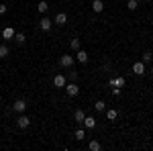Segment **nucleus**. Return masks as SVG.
<instances>
[{
  "label": "nucleus",
  "mask_w": 153,
  "mask_h": 151,
  "mask_svg": "<svg viewBox=\"0 0 153 151\" xmlns=\"http://www.w3.org/2000/svg\"><path fill=\"white\" fill-rule=\"evenodd\" d=\"M65 92H68V96H78L80 94V86L76 84V82H70V84H65Z\"/></svg>",
  "instance_id": "f257e3e1"
},
{
  "label": "nucleus",
  "mask_w": 153,
  "mask_h": 151,
  "mask_svg": "<svg viewBox=\"0 0 153 151\" xmlns=\"http://www.w3.org/2000/svg\"><path fill=\"white\" fill-rule=\"evenodd\" d=\"M16 125H19V129H27L29 125H31V118L25 116V115H21L19 118H16Z\"/></svg>",
  "instance_id": "f03ea898"
},
{
  "label": "nucleus",
  "mask_w": 153,
  "mask_h": 151,
  "mask_svg": "<svg viewBox=\"0 0 153 151\" xmlns=\"http://www.w3.org/2000/svg\"><path fill=\"white\" fill-rule=\"evenodd\" d=\"M133 74H135V76H143V74H145V63H143V61L133 63Z\"/></svg>",
  "instance_id": "7ed1b4c3"
},
{
  "label": "nucleus",
  "mask_w": 153,
  "mask_h": 151,
  "mask_svg": "<svg viewBox=\"0 0 153 151\" xmlns=\"http://www.w3.org/2000/svg\"><path fill=\"white\" fill-rule=\"evenodd\" d=\"M59 63H61L63 68H71V65H74V57H71V55H61V57H59Z\"/></svg>",
  "instance_id": "20e7f679"
},
{
  "label": "nucleus",
  "mask_w": 153,
  "mask_h": 151,
  "mask_svg": "<svg viewBox=\"0 0 153 151\" xmlns=\"http://www.w3.org/2000/svg\"><path fill=\"white\" fill-rule=\"evenodd\" d=\"M76 61H80V63H86V61H88V53H86L84 49H78V51H76Z\"/></svg>",
  "instance_id": "39448f33"
},
{
  "label": "nucleus",
  "mask_w": 153,
  "mask_h": 151,
  "mask_svg": "<svg viewBox=\"0 0 153 151\" xmlns=\"http://www.w3.org/2000/svg\"><path fill=\"white\" fill-rule=\"evenodd\" d=\"M110 86H112V88H123V86H125V78H120V76H118V78H112V80H110Z\"/></svg>",
  "instance_id": "423d86ee"
},
{
  "label": "nucleus",
  "mask_w": 153,
  "mask_h": 151,
  "mask_svg": "<svg viewBox=\"0 0 153 151\" xmlns=\"http://www.w3.org/2000/svg\"><path fill=\"white\" fill-rule=\"evenodd\" d=\"M84 127L86 129H94L96 127V118L94 116H86V118H84Z\"/></svg>",
  "instance_id": "0eeeda50"
},
{
  "label": "nucleus",
  "mask_w": 153,
  "mask_h": 151,
  "mask_svg": "<svg viewBox=\"0 0 153 151\" xmlns=\"http://www.w3.org/2000/svg\"><path fill=\"white\" fill-rule=\"evenodd\" d=\"M92 10L94 12H102L104 10V2H102V0H94V2H92Z\"/></svg>",
  "instance_id": "6e6552de"
},
{
  "label": "nucleus",
  "mask_w": 153,
  "mask_h": 151,
  "mask_svg": "<svg viewBox=\"0 0 153 151\" xmlns=\"http://www.w3.org/2000/svg\"><path fill=\"white\" fill-rule=\"evenodd\" d=\"M68 23V14L65 12H57V16H55V25H65Z\"/></svg>",
  "instance_id": "1a4fd4ad"
},
{
  "label": "nucleus",
  "mask_w": 153,
  "mask_h": 151,
  "mask_svg": "<svg viewBox=\"0 0 153 151\" xmlns=\"http://www.w3.org/2000/svg\"><path fill=\"white\" fill-rule=\"evenodd\" d=\"M53 84H55L57 88H63V86H65V76H61V74L55 76V78H53Z\"/></svg>",
  "instance_id": "9d476101"
},
{
  "label": "nucleus",
  "mask_w": 153,
  "mask_h": 151,
  "mask_svg": "<svg viewBox=\"0 0 153 151\" xmlns=\"http://www.w3.org/2000/svg\"><path fill=\"white\" fill-rule=\"evenodd\" d=\"M12 108H14L16 112H23L25 108H27V102H25V100H16V102L12 104Z\"/></svg>",
  "instance_id": "9b49d317"
},
{
  "label": "nucleus",
  "mask_w": 153,
  "mask_h": 151,
  "mask_svg": "<svg viewBox=\"0 0 153 151\" xmlns=\"http://www.w3.org/2000/svg\"><path fill=\"white\" fill-rule=\"evenodd\" d=\"M84 118H86V112H84V110H76V112H74V121H76V123H80V125H82Z\"/></svg>",
  "instance_id": "f8f14e48"
},
{
  "label": "nucleus",
  "mask_w": 153,
  "mask_h": 151,
  "mask_svg": "<svg viewBox=\"0 0 153 151\" xmlns=\"http://www.w3.org/2000/svg\"><path fill=\"white\" fill-rule=\"evenodd\" d=\"M51 21H49V19H41V21H39V27H41V31H49V29H51Z\"/></svg>",
  "instance_id": "ddd939ff"
},
{
  "label": "nucleus",
  "mask_w": 153,
  "mask_h": 151,
  "mask_svg": "<svg viewBox=\"0 0 153 151\" xmlns=\"http://www.w3.org/2000/svg\"><path fill=\"white\" fill-rule=\"evenodd\" d=\"M2 37H4V39H12V37H14V29H12V27H6V29L2 31Z\"/></svg>",
  "instance_id": "4468645a"
},
{
  "label": "nucleus",
  "mask_w": 153,
  "mask_h": 151,
  "mask_svg": "<svg viewBox=\"0 0 153 151\" xmlns=\"http://www.w3.org/2000/svg\"><path fill=\"white\" fill-rule=\"evenodd\" d=\"M12 39H14V41H16L19 45H23L25 41H27V37H25V33H14V37H12Z\"/></svg>",
  "instance_id": "2eb2a0df"
},
{
  "label": "nucleus",
  "mask_w": 153,
  "mask_h": 151,
  "mask_svg": "<svg viewBox=\"0 0 153 151\" xmlns=\"http://www.w3.org/2000/svg\"><path fill=\"white\" fill-rule=\"evenodd\" d=\"M37 10H39V12H47L49 10V4L45 2V0H41V2L37 4Z\"/></svg>",
  "instance_id": "dca6fc26"
},
{
  "label": "nucleus",
  "mask_w": 153,
  "mask_h": 151,
  "mask_svg": "<svg viewBox=\"0 0 153 151\" xmlns=\"http://www.w3.org/2000/svg\"><path fill=\"white\" fill-rule=\"evenodd\" d=\"M151 59H153V53H151V51H145L143 57H141V61H143V63H149Z\"/></svg>",
  "instance_id": "f3484780"
},
{
  "label": "nucleus",
  "mask_w": 153,
  "mask_h": 151,
  "mask_svg": "<svg viewBox=\"0 0 153 151\" xmlns=\"http://www.w3.org/2000/svg\"><path fill=\"white\" fill-rule=\"evenodd\" d=\"M88 147H90V149H92V151H100V149H102V145H100V143H98V141H90V145H88Z\"/></svg>",
  "instance_id": "a211bd4d"
},
{
  "label": "nucleus",
  "mask_w": 153,
  "mask_h": 151,
  "mask_svg": "<svg viewBox=\"0 0 153 151\" xmlns=\"http://www.w3.org/2000/svg\"><path fill=\"white\" fill-rule=\"evenodd\" d=\"M74 137H76V139H78V141L86 139V131H84V129H78V131H76V135H74Z\"/></svg>",
  "instance_id": "6ab92c4d"
},
{
  "label": "nucleus",
  "mask_w": 153,
  "mask_h": 151,
  "mask_svg": "<svg viewBox=\"0 0 153 151\" xmlns=\"http://www.w3.org/2000/svg\"><path fill=\"white\" fill-rule=\"evenodd\" d=\"M117 116H118V112L114 110V108H112V110H106V118H108V121H114Z\"/></svg>",
  "instance_id": "aec40b11"
},
{
  "label": "nucleus",
  "mask_w": 153,
  "mask_h": 151,
  "mask_svg": "<svg viewBox=\"0 0 153 151\" xmlns=\"http://www.w3.org/2000/svg\"><path fill=\"white\" fill-rule=\"evenodd\" d=\"M8 53H10V51H8V47H6V45H0V57H8Z\"/></svg>",
  "instance_id": "412c9836"
},
{
  "label": "nucleus",
  "mask_w": 153,
  "mask_h": 151,
  "mask_svg": "<svg viewBox=\"0 0 153 151\" xmlns=\"http://www.w3.org/2000/svg\"><path fill=\"white\" fill-rule=\"evenodd\" d=\"M127 6H129V10H137V8H139V2H137V0H129Z\"/></svg>",
  "instance_id": "4be33fe9"
},
{
  "label": "nucleus",
  "mask_w": 153,
  "mask_h": 151,
  "mask_svg": "<svg viewBox=\"0 0 153 151\" xmlns=\"http://www.w3.org/2000/svg\"><path fill=\"white\" fill-rule=\"evenodd\" d=\"M71 49H74V51H78V49H80V39H71Z\"/></svg>",
  "instance_id": "5701e85b"
},
{
  "label": "nucleus",
  "mask_w": 153,
  "mask_h": 151,
  "mask_svg": "<svg viewBox=\"0 0 153 151\" xmlns=\"http://www.w3.org/2000/svg\"><path fill=\"white\" fill-rule=\"evenodd\" d=\"M94 108H96V110H104V108H106V104L102 102V100H98V102L94 104Z\"/></svg>",
  "instance_id": "b1692460"
},
{
  "label": "nucleus",
  "mask_w": 153,
  "mask_h": 151,
  "mask_svg": "<svg viewBox=\"0 0 153 151\" xmlns=\"http://www.w3.org/2000/svg\"><path fill=\"white\" fill-rule=\"evenodd\" d=\"M70 80H71V82L78 80V74H76V71H70Z\"/></svg>",
  "instance_id": "393cba45"
},
{
  "label": "nucleus",
  "mask_w": 153,
  "mask_h": 151,
  "mask_svg": "<svg viewBox=\"0 0 153 151\" xmlns=\"http://www.w3.org/2000/svg\"><path fill=\"white\" fill-rule=\"evenodd\" d=\"M6 10H8V8H6V4H0V14H4Z\"/></svg>",
  "instance_id": "a878e982"
},
{
  "label": "nucleus",
  "mask_w": 153,
  "mask_h": 151,
  "mask_svg": "<svg viewBox=\"0 0 153 151\" xmlns=\"http://www.w3.org/2000/svg\"><path fill=\"white\" fill-rule=\"evenodd\" d=\"M151 76H153V68H151Z\"/></svg>",
  "instance_id": "bb28decb"
},
{
  "label": "nucleus",
  "mask_w": 153,
  "mask_h": 151,
  "mask_svg": "<svg viewBox=\"0 0 153 151\" xmlns=\"http://www.w3.org/2000/svg\"><path fill=\"white\" fill-rule=\"evenodd\" d=\"M137 2H139V0H137Z\"/></svg>",
  "instance_id": "cd10ccee"
},
{
  "label": "nucleus",
  "mask_w": 153,
  "mask_h": 151,
  "mask_svg": "<svg viewBox=\"0 0 153 151\" xmlns=\"http://www.w3.org/2000/svg\"><path fill=\"white\" fill-rule=\"evenodd\" d=\"M147 2H149V0H147Z\"/></svg>",
  "instance_id": "c85d7f7f"
}]
</instances>
